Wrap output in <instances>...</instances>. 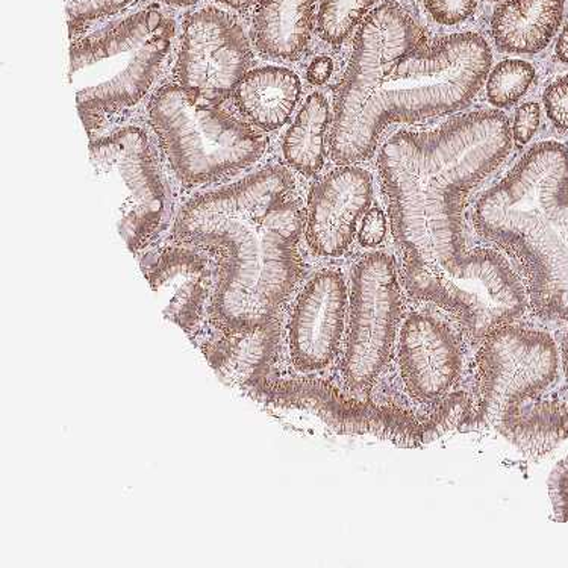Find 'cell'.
<instances>
[{
	"label": "cell",
	"instance_id": "21",
	"mask_svg": "<svg viewBox=\"0 0 568 568\" xmlns=\"http://www.w3.org/2000/svg\"><path fill=\"white\" fill-rule=\"evenodd\" d=\"M535 69L524 60L501 61L487 81V98L491 105L509 108L528 93Z\"/></svg>",
	"mask_w": 568,
	"mask_h": 568
},
{
	"label": "cell",
	"instance_id": "27",
	"mask_svg": "<svg viewBox=\"0 0 568 568\" xmlns=\"http://www.w3.org/2000/svg\"><path fill=\"white\" fill-rule=\"evenodd\" d=\"M385 235H387V219L383 211L379 209L368 211L359 231V242L363 246L375 247L383 243Z\"/></svg>",
	"mask_w": 568,
	"mask_h": 568
},
{
	"label": "cell",
	"instance_id": "29",
	"mask_svg": "<svg viewBox=\"0 0 568 568\" xmlns=\"http://www.w3.org/2000/svg\"><path fill=\"white\" fill-rule=\"evenodd\" d=\"M557 55L559 60L568 64V23L567 27L564 28L562 34L559 36Z\"/></svg>",
	"mask_w": 568,
	"mask_h": 568
},
{
	"label": "cell",
	"instance_id": "20",
	"mask_svg": "<svg viewBox=\"0 0 568 568\" xmlns=\"http://www.w3.org/2000/svg\"><path fill=\"white\" fill-rule=\"evenodd\" d=\"M375 2L376 0H321L318 36L326 43L342 45Z\"/></svg>",
	"mask_w": 568,
	"mask_h": 568
},
{
	"label": "cell",
	"instance_id": "4",
	"mask_svg": "<svg viewBox=\"0 0 568 568\" xmlns=\"http://www.w3.org/2000/svg\"><path fill=\"white\" fill-rule=\"evenodd\" d=\"M476 230L524 268L541 317L568 322V149L545 141L480 196Z\"/></svg>",
	"mask_w": 568,
	"mask_h": 568
},
{
	"label": "cell",
	"instance_id": "6",
	"mask_svg": "<svg viewBox=\"0 0 568 568\" xmlns=\"http://www.w3.org/2000/svg\"><path fill=\"white\" fill-rule=\"evenodd\" d=\"M173 37V20L148 8L72 44L69 79L87 131L146 97Z\"/></svg>",
	"mask_w": 568,
	"mask_h": 568
},
{
	"label": "cell",
	"instance_id": "11",
	"mask_svg": "<svg viewBox=\"0 0 568 568\" xmlns=\"http://www.w3.org/2000/svg\"><path fill=\"white\" fill-rule=\"evenodd\" d=\"M251 61V44L231 14L203 8L186 18L175 77L192 97L219 105L246 77Z\"/></svg>",
	"mask_w": 568,
	"mask_h": 568
},
{
	"label": "cell",
	"instance_id": "9",
	"mask_svg": "<svg viewBox=\"0 0 568 568\" xmlns=\"http://www.w3.org/2000/svg\"><path fill=\"white\" fill-rule=\"evenodd\" d=\"M90 158L98 178L122 197L119 234L130 251L139 252L164 225L172 205L151 140L140 128H123L93 141Z\"/></svg>",
	"mask_w": 568,
	"mask_h": 568
},
{
	"label": "cell",
	"instance_id": "2",
	"mask_svg": "<svg viewBox=\"0 0 568 568\" xmlns=\"http://www.w3.org/2000/svg\"><path fill=\"white\" fill-rule=\"evenodd\" d=\"M491 60L490 44L475 32L428 44L404 8H376L361 24L335 98L333 160L363 163L392 124L458 113L478 94Z\"/></svg>",
	"mask_w": 568,
	"mask_h": 568
},
{
	"label": "cell",
	"instance_id": "19",
	"mask_svg": "<svg viewBox=\"0 0 568 568\" xmlns=\"http://www.w3.org/2000/svg\"><path fill=\"white\" fill-rule=\"evenodd\" d=\"M329 122L331 110L327 99L321 93L311 94L298 111L282 144L285 160L301 175H318L325 165V136Z\"/></svg>",
	"mask_w": 568,
	"mask_h": 568
},
{
	"label": "cell",
	"instance_id": "26",
	"mask_svg": "<svg viewBox=\"0 0 568 568\" xmlns=\"http://www.w3.org/2000/svg\"><path fill=\"white\" fill-rule=\"evenodd\" d=\"M540 120L541 110L537 103L528 102L518 108L516 118H514L513 139L518 144L529 143L540 126Z\"/></svg>",
	"mask_w": 568,
	"mask_h": 568
},
{
	"label": "cell",
	"instance_id": "3",
	"mask_svg": "<svg viewBox=\"0 0 568 568\" xmlns=\"http://www.w3.org/2000/svg\"><path fill=\"white\" fill-rule=\"evenodd\" d=\"M282 165L186 203L175 223L178 242L213 252L219 261L215 323L227 335L276 321L302 275L298 240L304 214Z\"/></svg>",
	"mask_w": 568,
	"mask_h": 568
},
{
	"label": "cell",
	"instance_id": "16",
	"mask_svg": "<svg viewBox=\"0 0 568 568\" xmlns=\"http://www.w3.org/2000/svg\"><path fill=\"white\" fill-rule=\"evenodd\" d=\"M566 0H509L497 8L491 34L501 52H541L557 34Z\"/></svg>",
	"mask_w": 568,
	"mask_h": 568
},
{
	"label": "cell",
	"instance_id": "15",
	"mask_svg": "<svg viewBox=\"0 0 568 568\" xmlns=\"http://www.w3.org/2000/svg\"><path fill=\"white\" fill-rule=\"evenodd\" d=\"M146 276L153 292L170 293L165 317L182 329L192 331L209 294L210 271L205 258L190 248H168L149 264Z\"/></svg>",
	"mask_w": 568,
	"mask_h": 568
},
{
	"label": "cell",
	"instance_id": "33",
	"mask_svg": "<svg viewBox=\"0 0 568 568\" xmlns=\"http://www.w3.org/2000/svg\"><path fill=\"white\" fill-rule=\"evenodd\" d=\"M493 2H497V0H493Z\"/></svg>",
	"mask_w": 568,
	"mask_h": 568
},
{
	"label": "cell",
	"instance_id": "22",
	"mask_svg": "<svg viewBox=\"0 0 568 568\" xmlns=\"http://www.w3.org/2000/svg\"><path fill=\"white\" fill-rule=\"evenodd\" d=\"M134 0H65L70 36L78 34L82 28L93 23L94 20L124 10Z\"/></svg>",
	"mask_w": 568,
	"mask_h": 568
},
{
	"label": "cell",
	"instance_id": "8",
	"mask_svg": "<svg viewBox=\"0 0 568 568\" xmlns=\"http://www.w3.org/2000/svg\"><path fill=\"white\" fill-rule=\"evenodd\" d=\"M149 118L178 180L203 185L255 164L267 139L217 105L199 101L180 85L164 87L149 105Z\"/></svg>",
	"mask_w": 568,
	"mask_h": 568
},
{
	"label": "cell",
	"instance_id": "23",
	"mask_svg": "<svg viewBox=\"0 0 568 568\" xmlns=\"http://www.w3.org/2000/svg\"><path fill=\"white\" fill-rule=\"evenodd\" d=\"M479 0H426V8L435 22L454 27L475 14Z\"/></svg>",
	"mask_w": 568,
	"mask_h": 568
},
{
	"label": "cell",
	"instance_id": "25",
	"mask_svg": "<svg viewBox=\"0 0 568 568\" xmlns=\"http://www.w3.org/2000/svg\"><path fill=\"white\" fill-rule=\"evenodd\" d=\"M545 106L550 122L558 130H568V74L547 87Z\"/></svg>",
	"mask_w": 568,
	"mask_h": 568
},
{
	"label": "cell",
	"instance_id": "13",
	"mask_svg": "<svg viewBox=\"0 0 568 568\" xmlns=\"http://www.w3.org/2000/svg\"><path fill=\"white\" fill-rule=\"evenodd\" d=\"M373 180L356 165L327 173L314 185L306 211V242L314 254L337 258L354 242L359 219L371 209Z\"/></svg>",
	"mask_w": 568,
	"mask_h": 568
},
{
	"label": "cell",
	"instance_id": "7",
	"mask_svg": "<svg viewBox=\"0 0 568 568\" xmlns=\"http://www.w3.org/2000/svg\"><path fill=\"white\" fill-rule=\"evenodd\" d=\"M243 388L275 408L308 413L334 433L372 437L406 449L445 437L471 409L467 394L454 393L443 397L428 416L416 417L396 406L354 399L318 377H273L272 367L256 372Z\"/></svg>",
	"mask_w": 568,
	"mask_h": 568
},
{
	"label": "cell",
	"instance_id": "18",
	"mask_svg": "<svg viewBox=\"0 0 568 568\" xmlns=\"http://www.w3.org/2000/svg\"><path fill=\"white\" fill-rule=\"evenodd\" d=\"M315 2L258 0L254 18L256 49L271 60H297L310 43Z\"/></svg>",
	"mask_w": 568,
	"mask_h": 568
},
{
	"label": "cell",
	"instance_id": "28",
	"mask_svg": "<svg viewBox=\"0 0 568 568\" xmlns=\"http://www.w3.org/2000/svg\"><path fill=\"white\" fill-rule=\"evenodd\" d=\"M333 72L334 61L329 57L315 58L308 69V81L314 85L326 84Z\"/></svg>",
	"mask_w": 568,
	"mask_h": 568
},
{
	"label": "cell",
	"instance_id": "5",
	"mask_svg": "<svg viewBox=\"0 0 568 568\" xmlns=\"http://www.w3.org/2000/svg\"><path fill=\"white\" fill-rule=\"evenodd\" d=\"M561 352L545 331L508 325L480 354V417L529 456L549 454L568 437V405L542 399L557 381Z\"/></svg>",
	"mask_w": 568,
	"mask_h": 568
},
{
	"label": "cell",
	"instance_id": "1",
	"mask_svg": "<svg viewBox=\"0 0 568 568\" xmlns=\"http://www.w3.org/2000/svg\"><path fill=\"white\" fill-rule=\"evenodd\" d=\"M511 151L500 111L458 115L433 131H402L381 149L394 242L405 287L449 311L478 343L524 315L528 292L504 256L470 251L463 211L468 193Z\"/></svg>",
	"mask_w": 568,
	"mask_h": 568
},
{
	"label": "cell",
	"instance_id": "32",
	"mask_svg": "<svg viewBox=\"0 0 568 568\" xmlns=\"http://www.w3.org/2000/svg\"><path fill=\"white\" fill-rule=\"evenodd\" d=\"M163 2L172 7H190L196 3L197 0H163Z\"/></svg>",
	"mask_w": 568,
	"mask_h": 568
},
{
	"label": "cell",
	"instance_id": "17",
	"mask_svg": "<svg viewBox=\"0 0 568 568\" xmlns=\"http://www.w3.org/2000/svg\"><path fill=\"white\" fill-rule=\"evenodd\" d=\"M302 84L288 69L263 68L247 72L234 91L235 105L263 131L284 126L301 101Z\"/></svg>",
	"mask_w": 568,
	"mask_h": 568
},
{
	"label": "cell",
	"instance_id": "10",
	"mask_svg": "<svg viewBox=\"0 0 568 568\" xmlns=\"http://www.w3.org/2000/svg\"><path fill=\"white\" fill-rule=\"evenodd\" d=\"M399 276L392 256L373 252L352 276L349 334L343 372L354 389L371 387L387 366L400 321Z\"/></svg>",
	"mask_w": 568,
	"mask_h": 568
},
{
	"label": "cell",
	"instance_id": "31",
	"mask_svg": "<svg viewBox=\"0 0 568 568\" xmlns=\"http://www.w3.org/2000/svg\"><path fill=\"white\" fill-rule=\"evenodd\" d=\"M561 366L564 368V373L568 377V331L566 337H564L562 346H561Z\"/></svg>",
	"mask_w": 568,
	"mask_h": 568
},
{
	"label": "cell",
	"instance_id": "14",
	"mask_svg": "<svg viewBox=\"0 0 568 568\" xmlns=\"http://www.w3.org/2000/svg\"><path fill=\"white\" fill-rule=\"evenodd\" d=\"M399 366L406 389L416 399H443L462 373V346L445 322L413 314L402 327Z\"/></svg>",
	"mask_w": 568,
	"mask_h": 568
},
{
	"label": "cell",
	"instance_id": "12",
	"mask_svg": "<svg viewBox=\"0 0 568 568\" xmlns=\"http://www.w3.org/2000/svg\"><path fill=\"white\" fill-rule=\"evenodd\" d=\"M347 313V288L335 271L318 272L298 294L290 322V351L302 372L323 371L338 355Z\"/></svg>",
	"mask_w": 568,
	"mask_h": 568
},
{
	"label": "cell",
	"instance_id": "30",
	"mask_svg": "<svg viewBox=\"0 0 568 568\" xmlns=\"http://www.w3.org/2000/svg\"><path fill=\"white\" fill-rule=\"evenodd\" d=\"M223 6L234 8V10H246L254 3V0H219Z\"/></svg>",
	"mask_w": 568,
	"mask_h": 568
},
{
	"label": "cell",
	"instance_id": "24",
	"mask_svg": "<svg viewBox=\"0 0 568 568\" xmlns=\"http://www.w3.org/2000/svg\"><path fill=\"white\" fill-rule=\"evenodd\" d=\"M547 488L555 518L568 521V455L551 470Z\"/></svg>",
	"mask_w": 568,
	"mask_h": 568
}]
</instances>
